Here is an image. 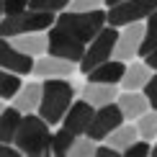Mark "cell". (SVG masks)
<instances>
[{
    "mask_svg": "<svg viewBox=\"0 0 157 157\" xmlns=\"http://www.w3.org/2000/svg\"><path fill=\"white\" fill-rule=\"evenodd\" d=\"M103 3H106L108 8H111V5H116V3H121V0H103Z\"/></svg>",
    "mask_w": 157,
    "mask_h": 157,
    "instance_id": "836d02e7",
    "label": "cell"
},
{
    "mask_svg": "<svg viewBox=\"0 0 157 157\" xmlns=\"http://www.w3.org/2000/svg\"><path fill=\"white\" fill-rule=\"evenodd\" d=\"M93 116H95V106H90L85 98H80V101H72V106H70L67 113L62 116V126L67 129V132H72L75 136H82L88 132Z\"/></svg>",
    "mask_w": 157,
    "mask_h": 157,
    "instance_id": "8fae6325",
    "label": "cell"
},
{
    "mask_svg": "<svg viewBox=\"0 0 157 157\" xmlns=\"http://www.w3.org/2000/svg\"><path fill=\"white\" fill-rule=\"evenodd\" d=\"M70 155L72 157H93L95 155V142L90 136H77L75 144L70 147Z\"/></svg>",
    "mask_w": 157,
    "mask_h": 157,
    "instance_id": "d4e9b609",
    "label": "cell"
},
{
    "mask_svg": "<svg viewBox=\"0 0 157 157\" xmlns=\"http://www.w3.org/2000/svg\"><path fill=\"white\" fill-rule=\"evenodd\" d=\"M21 149L18 147H10V142H0V157H18Z\"/></svg>",
    "mask_w": 157,
    "mask_h": 157,
    "instance_id": "1f68e13d",
    "label": "cell"
},
{
    "mask_svg": "<svg viewBox=\"0 0 157 157\" xmlns=\"http://www.w3.org/2000/svg\"><path fill=\"white\" fill-rule=\"evenodd\" d=\"M10 41L16 44V47L21 49L23 54H29V57H41L44 52H47V44H49V39H47V34H44V31H31V34L13 36Z\"/></svg>",
    "mask_w": 157,
    "mask_h": 157,
    "instance_id": "ac0fdd59",
    "label": "cell"
},
{
    "mask_svg": "<svg viewBox=\"0 0 157 157\" xmlns=\"http://www.w3.org/2000/svg\"><path fill=\"white\" fill-rule=\"evenodd\" d=\"M77 70V64L75 62H70V59H62V57H54V54H49V57H41L36 64H34V75L36 77H70Z\"/></svg>",
    "mask_w": 157,
    "mask_h": 157,
    "instance_id": "7c38bea8",
    "label": "cell"
},
{
    "mask_svg": "<svg viewBox=\"0 0 157 157\" xmlns=\"http://www.w3.org/2000/svg\"><path fill=\"white\" fill-rule=\"evenodd\" d=\"M29 8L34 10H47V13H62L70 8V0H31Z\"/></svg>",
    "mask_w": 157,
    "mask_h": 157,
    "instance_id": "484cf974",
    "label": "cell"
},
{
    "mask_svg": "<svg viewBox=\"0 0 157 157\" xmlns=\"http://www.w3.org/2000/svg\"><path fill=\"white\" fill-rule=\"evenodd\" d=\"M0 67L10 70L16 75H31L34 72V57L23 54L10 39L0 36Z\"/></svg>",
    "mask_w": 157,
    "mask_h": 157,
    "instance_id": "9c48e42d",
    "label": "cell"
},
{
    "mask_svg": "<svg viewBox=\"0 0 157 157\" xmlns=\"http://www.w3.org/2000/svg\"><path fill=\"white\" fill-rule=\"evenodd\" d=\"M142 36H144V26H142V21L124 26V31L119 34V39H116L113 57H116V59H121V62H129V59H134V57L139 54Z\"/></svg>",
    "mask_w": 157,
    "mask_h": 157,
    "instance_id": "30bf717a",
    "label": "cell"
},
{
    "mask_svg": "<svg viewBox=\"0 0 157 157\" xmlns=\"http://www.w3.org/2000/svg\"><path fill=\"white\" fill-rule=\"evenodd\" d=\"M144 62L149 64V67H152L155 70V72H157V49H152V52H149V54L144 57Z\"/></svg>",
    "mask_w": 157,
    "mask_h": 157,
    "instance_id": "d6a6232c",
    "label": "cell"
},
{
    "mask_svg": "<svg viewBox=\"0 0 157 157\" xmlns=\"http://www.w3.org/2000/svg\"><path fill=\"white\" fill-rule=\"evenodd\" d=\"M152 10H157V0H121V3L111 5L106 10V23L124 29L129 23L144 21Z\"/></svg>",
    "mask_w": 157,
    "mask_h": 157,
    "instance_id": "8992f818",
    "label": "cell"
},
{
    "mask_svg": "<svg viewBox=\"0 0 157 157\" xmlns=\"http://www.w3.org/2000/svg\"><path fill=\"white\" fill-rule=\"evenodd\" d=\"M142 90H144V95H147V101H149V108L157 111V72L147 80V85H144Z\"/></svg>",
    "mask_w": 157,
    "mask_h": 157,
    "instance_id": "83f0119b",
    "label": "cell"
},
{
    "mask_svg": "<svg viewBox=\"0 0 157 157\" xmlns=\"http://www.w3.org/2000/svg\"><path fill=\"white\" fill-rule=\"evenodd\" d=\"M47 39H49V44H47V52H49V54L80 64L82 54H85V44L80 41V39L70 36L67 31L59 29V26H52V29L47 31Z\"/></svg>",
    "mask_w": 157,
    "mask_h": 157,
    "instance_id": "52a82bcc",
    "label": "cell"
},
{
    "mask_svg": "<svg viewBox=\"0 0 157 157\" xmlns=\"http://www.w3.org/2000/svg\"><path fill=\"white\" fill-rule=\"evenodd\" d=\"M124 70H126V64H124L121 59H116V57H111V59L101 62L98 67H93L88 72V80L90 82H121V75Z\"/></svg>",
    "mask_w": 157,
    "mask_h": 157,
    "instance_id": "9a60e30c",
    "label": "cell"
},
{
    "mask_svg": "<svg viewBox=\"0 0 157 157\" xmlns=\"http://www.w3.org/2000/svg\"><path fill=\"white\" fill-rule=\"evenodd\" d=\"M75 101V88L64 77H47L41 82V103H39V116L49 126H59L62 116Z\"/></svg>",
    "mask_w": 157,
    "mask_h": 157,
    "instance_id": "6da1fadb",
    "label": "cell"
},
{
    "mask_svg": "<svg viewBox=\"0 0 157 157\" xmlns=\"http://www.w3.org/2000/svg\"><path fill=\"white\" fill-rule=\"evenodd\" d=\"M103 0H70V10H95Z\"/></svg>",
    "mask_w": 157,
    "mask_h": 157,
    "instance_id": "f546056e",
    "label": "cell"
},
{
    "mask_svg": "<svg viewBox=\"0 0 157 157\" xmlns=\"http://www.w3.org/2000/svg\"><path fill=\"white\" fill-rule=\"evenodd\" d=\"M136 132H139V136L142 139H157V111L155 108H149V111H144V113L136 119Z\"/></svg>",
    "mask_w": 157,
    "mask_h": 157,
    "instance_id": "603a6c76",
    "label": "cell"
},
{
    "mask_svg": "<svg viewBox=\"0 0 157 157\" xmlns=\"http://www.w3.org/2000/svg\"><path fill=\"white\" fill-rule=\"evenodd\" d=\"M149 155H155V157H157V144H155L152 149H149Z\"/></svg>",
    "mask_w": 157,
    "mask_h": 157,
    "instance_id": "d590c367",
    "label": "cell"
},
{
    "mask_svg": "<svg viewBox=\"0 0 157 157\" xmlns=\"http://www.w3.org/2000/svg\"><path fill=\"white\" fill-rule=\"evenodd\" d=\"M82 98L90 103V106L101 108L106 106V103H113L116 98H119V85L116 82H90L82 88Z\"/></svg>",
    "mask_w": 157,
    "mask_h": 157,
    "instance_id": "4fadbf2b",
    "label": "cell"
},
{
    "mask_svg": "<svg viewBox=\"0 0 157 157\" xmlns=\"http://www.w3.org/2000/svg\"><path fill=\"white\" fill-rule=\"evenodd\" d=\"M149 149H152V147L147 144V139H142V136H139V139L132 142V144L124 149L121 155H126V157H147V155H149Z\"/></svg>",
    "mask_w": 157,
    "mask_h": 157,
    "instance_id": "4316f807",
    "label": "cell"
},
{
    "mask_svg": "<svg viewBox=\"0 0 157 157\" xmlns=\"http://www.w3.org/2000/svg\"><path fill=\"white\" fill-rule=\"evenodd\" d=\"M13 106H16L21 113H34L39 108V103H41V85L39 82H26L18 88V93L10 98Z\"/></svg>",
    "mask_w": 157,
    "mask_h": 157,
    "instance_id": "2e32d148",
    "label": "cell"
},
{
    "mask_svg": "<svg viewBox=\"0 0 157 157\" xmlns=\"http://www.w3.org/2000/svg\"><path fill=\"white\" fill-rule=\"evenodd\" d=\"M121 124H124V113H121L119 103H116V101L113 103H106V106L95 108V116H93V121H90L85 136H90L93 142H103L116 126H121Z\"/></svg>",
    "mask_w": 157,
    "mask_h": 157,
    "instance_id": "ba28073f",
    "label": "cell"
},
{
    "mask_svg": "<svg viewBox=\"0 0 157 157\" xmlns=\"http://www.w3.org/2000/svg\"><path fill=\"white\" fill-rule=\"evenodd\" d=\"M13 144L21 149V155H29V157H47V155H52L49 124L44 121L41 116H36V113H23Z\"/></svg>",
    "mask_w": 157,
    "mask_h": 157,
    "instance_id": "7a4b0ae2",
    "label": "cell"
},
{
    "mask_svg": "<svg viewBox=\"0 0 157 157\" xmlns=\"http://www.w3.org/2000/svg\"><path fill=\"white\" fill-rule=\"evenodd\" d=\"M75 139H77V136L72 132H67L64 126H59L54 134H52V155H57V157L70 155V147L75 144Z\"/></svg>",
    "mask_w": 157,
    "mask_h": 157,
    "instance_id": "7402d4cb",
    "label": "cell"
},
{
    "mask_svg": "<svg viewBox=\"0 0 157 157\" xmlns=\"http://www.w3.org/2000/svg\"><path fill=\"white\" fill-rule=\"evenodd\" d=\"M54 26H59L70 36L80 39L82 44H88L106 26V10L103 8H95V10H62L57 16Z\"/></svg>",
    "mask_w": 157,
    "mask_h": 157,
    "instance_id": "3957f363",
    "label": "cell"
},
{
    "mask_svg": "<svg viewBox=\"0 0 157 157\" xmlns=\"http://www.w3.org/2000/svg\"><path fill=\"white\" fill-rule=\"evenodd\" d=\"M136 139H139V132H136L134 124H121V126H116L103 142L111 144V147H116L119 152H124V149L132 144V142H136Z\"/></svg>",
    "mask_w": 157,
    "mask_h": 157,
    "instance_id": "ffe728a7",
    "label": "cell"
},
{
    "mask_svg": "<svg viewBox=\"0 0 157 157\" xmlns=\"http://www.w3.org/2000/svg\"><path fill=\"white\" fill-rule=\"evenodd\" d=\"M3 108H5V106H3V101H0V111H3Z\"/></svg>",
    "mask_w": 157,
    "mask_h": 157,
    "instance_id": "8d00e7d4",
    "label": "cell"
},
{
    "mask_svg": "<svg viewBox=\"0 0 157 157\" xmlns=\"http://www.w3.org/2000/svg\"><path fill=\"white\" fill-rule=\"evenodd\" d=\"M144 21H147L144 23V36H142V47H139L142 57H147L152 49H157V10H152Z\"/></svg>",
    "mask_w": 157,
    "mask_h": 157,
    "instance_id": "44dd1931",
    "label": "cell"
},
{
    "mask_svg": "<svg viewBox=\"0 0 157 157\" xmlns=\"http://www.w3.org/2000/svg\"><path fill=\"white\" fill-rule=\"evenodd\" d=\"M95 155H98V157H119L121 152H119V149H116V147L106 144V142H101V144L95 147Z\"/></svg>",
    "mask_w": 157,
    "mask_h": 157,
    "instance_id": "4dcf8cb0",
    "label": "cell"
},
{
    "mask_svg": "<svg viewBox=\"0 0 157 157\" xmlns=\"http://www.w3.org/2000/svg\"><path fill=\"white\" fill-rule=\"evenodd\" d=\"M116 103H119L124 119H132L136 121L144 111H149V101L144 93H136V90H121L119 98H116Z\"/></svg>",
    "mask_w": 157,
    "mask_h": 157,
    "instance_id": "5bb4252c",
    "label": "cell"
},
{
    "mask_svg": "<svg viewBox=\"0 0 157 157\" xmlns=\"http://www.w3.org/2000/svg\"><path fill=\"white\" fill-rule=\"evenodd\" d=\"M152 77V67L147 62H132L121 75V90H142Z\"/></svg>",
    "mask_w": 157,
    "mask_h": 157,
    "instance_id": "e0dca14e",
    "label": "cell"
},
{
    "mask_svg": "<svg viewBox=\"0 0 157 157\" xmlns=\"http://www.w3.org/2000/svg\"><path fill=\"white\" fill-rule=\"evenodd\" d=\"M21 119H23V113L16 106H8V108L0 111V142H13L16 139V132H18V126H21Z\"/></svg>",
    "mask_w": 157,
    "mask_h": 157,
    "instance_id": "d6986e66",
    "label": "cell"
},
{
    "mask_svg": "<svg viewBox=\"0 0 157 157\" xmlns=\"http://www.w3.org/2000/svg\"><path fill=\"white\" fill-rule=\"evenodd\" d=\"M116 39H119V31H116V26H103L98 34L88 41V47H85V54L80 59V72L88 75L93 67H98L101 62H106L113 57V49H116Z\"/></svg>",
    "mask_w": 157,
    "mask_h": 157,
    "instance_id": "5b68a950",
    "label": "cell"
},
{
    "mask_svg": "<svg viewBox=\"0 0 157 157\" xmlns=\"http://www.w3.org/2000/svg\"><path fill=\"white\" fill-rule=\"evenodd\" d=\"M3 16H5V10H3V0H0V21H3Z\"/></svg>",
    "mask_w": 157,
    "mask_h": 157,
    "instance_id": "e575fe53",
    "label": "cell"
},
{
    "mask_svg": "<svg viewBox=\"0 0 157 157\" xmlns=\"http://www.w3.org/2000/svg\"><path fill=\"white\" fill-rule=\"evenodd\" d=\"M52 26H54V13L26 8L21 13L3 16V21H0V36L13 39V36H21V34H31V31H49Z\"/></svg>",
    "mask_w": 157,
    "mask_h": 157,
    "instance_id": "277c9868",
    "label": "cell"
},
{
    "mask_svg": "<svg viewBox=\"0 0 157 157\" xmlns=\"http://www.w3.org/2000/svg\"><path fill=\"white\" fill-rule=\"evenodd\" d=\"M21 88V75L0 67V101H10Z\"/></svg>",
    "mask_w": 157,
    "mask_h": 157,
    "instance_id": "cb8c5ba5",
    "label": "cell"
},
{
    "mask_svg": "<svg viewBox=\"0 0 157 157\" xmlns=\"http://www.w3.org/2000/svg\"><path fill=\"white\" fill-rule=\"evenodd\" d=\"M29 3L31 0H3V10H5V16H10V13H21L29 8Z\"/></svg>",
    "mask_w": 157,
    "mask_h": 157,
    "instance_id": "f1b7e54d",
    "label": "cell"
}]
</instances>
